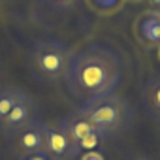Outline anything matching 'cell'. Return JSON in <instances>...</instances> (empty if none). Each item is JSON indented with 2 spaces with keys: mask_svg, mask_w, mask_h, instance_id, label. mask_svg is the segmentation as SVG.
<instances>
[{
  "mask_svg": "<svg viewBox=\"0 0 160 160\" xmlns=\"http://www.w3.org/2000/svg\"><path fill=\"white\" fill-rule=\"evenodd\" d=\"M122 58L108 43H89L73 51L66 73V85L79 100H91L115 92L122 81Z\"/></svg>",
  "mask_w": 160,
  "mask_h": 160,
  "instance_id": "cell-1",
  "label": "cell"
},
{
  "mask_svg": "<svg viewBox=\"0 0 160 160\" xmlns=\"http://www.w3.org/2000/svg\"><path fill=\"white\" fill-rule=\"evenodd\" d=\"M77 113L91 121L92 126L108 139L115 134L124 132L132 122V108L128 100L117 92H109L83 102V106L77 108Z\"/></svg>",
  "mask_w": 160,
  "mask_h": 160,
  "instance_id": "cell-2",
  "label": "cell"
},
{
  "mask_svg": "<svg viewBox=\"0 0 160 160\" xmlns=\"http://www.w3.org/2000/svg\"><path fill=\"white\" fill-rule=\"evenodd\" d=\"M73 51L58 40H42L28 53V68L43 85H58L66 81V73Z\"/></svg>",
  "mask_w": 160,
  "mask_h": 160,
  "instance_id": "cell-3",
  "label": "cell"
},
{
  "mask_svg": "<svg viewBox=\"0 0 160 160\" xmlns=\"http://www.w3.org/2000/svg\"><path fill=\"white\" fill-rule=\"evenodd\" d=\"M60 121H62L64 128L68 130V134L72 136V139L75 141L79 154L85 152V151H98V147L104 141H108V138L102 132H98L91 121H87L81 113H77V109Z\"/></svg>",
  "mask_w": 160,
  "mask_h": 160,
  "instance_id": "cell-4",
  "label": "cell"
},
{
  "mask_svg": "<svg viewBox=\"0 0 160 160\" xmlns=\"http://www.w3.org/2000/svg\"><path fill=\"white\" fill-rule=\"evenodd\" d=\"M45 128V152L53 160H75L79 156V149L62 121H43Z\"/></svg>",
  "mask_w": 160,
  "mask_h": 160,
  "instance_id": "cell-5",
  "label": "cell"
},
{
  "mask_svg": "<svg viewBox=\"0 0 160 160\" xmlns=\"http://www.w3.org/2000/svg\"><path fill=\"white\" fill-rule=\"evenodd\" d=\"M40 119V108L36 104V100L25 92V96L13 106V109L4 117V121L0 122V130L6 134H15L21 128H25L27 124L34 122Z\"/></svg>",
  "mask_w": 160,
  "mask_h": 160,
  "instance_id": "cell-6",
  "label": "cell"
},
{
  "mask_svg": "<svg viewBox=\"0 0 160 160\" xmlns=\"http://www.w3.org/2000/svg\"><path fill=\"white\" fill-rule=\"evenodd\" d=\"M132 32L139 45L156 49L160 45V12L149 8L138 13L132 23Z\"/></svg>",
  "mask_w": 160,
  "mask_h": 160,
  "instance_id": "cell-7",
  "label": "cell"
},
{
  "mask_svg": "<svg viewBox=\"0 0 160 160\" xmlns=\"http://www.w3.org/2000/svg\"><path fill=\"white\" fill-rule=\"evenodd\" d=\"M15 147H17V151H19L21 156L45 151V128H43V121L38 119V121L27 124L25 128H21L19 132H15Z\"/></svg>",
  "mask_w": 160,
  "mask_h": 160,
  "instance_id": "cell-8",
  "label": "cell"
},
{
  "mask_svg": "<svg viewBox=\"0 0 160 160\" xmlns=\"http://www.w3.org/2000/svg\"><path fill=\"white\" fill-rule=\"evenodd\" d=\"M141 102L149 117L160 121V73L152 75L141 91Z\"/></svg>",
  "mask_w": 160,
  "mask_h": 160,
  "instance_id": "cell-9",
  "label": "cell"
},
{
  "mask_svg": "<svg viewBox=\"0 0 160 160\" xmlns=\"http://www.w3.org/2000/svg\"><path fill=\"white\" fill-rule=\"evenodd\" d=\"M25 96V91L13 85H0V122L13 109V106Z\"/></svg>",
  "mask_w": 160,
  "mask_h": 160,
  "instance_id": "cell-10",
  "label": "cell"
},
{
  "mask_svg": "<svg viewBox=\"0 0 160 160\" xmlns=\"http://www.w3.org/2000/svg\"><path fill=\"white\" fill-rule=\"evenodd\" d=\"M87 4V8L100 15V17H111V15H117L122 8H124V0H83Z\"/></svg>",
  "mask_w": 160,
  "mask_h": 160,
  "instance_id": "cell-11",
  "label": "cell"
},
{
  "mask_svg": "<svg viewBox=\"0 0 160 160\" xmlns=\"http://www.w3.org/2000/svg\"><path fill=\"white\" fill-rule=\"evenodd\" d=\"M83 0H40V4H43L49 10L55 12H66V10H73L81 4Z\"/></svg>",
  "mask_w": 160,
  "mask_h": 160,
  "instance_id": "cell-12",
  "label": "cell"
},
{
  "mask_svg": "<svg viewBox=\"0 0 160 160\" xmlns=\"http://www.w3.org/2000/svg\"><path fill=\"white\" fill-rule=\"evenodd\" d=\"M79 160H106V156L100 152V151H85L77 156Z\"/></svg>",
  "mask_w": 160,
  "mask_h": 160,
  "instance_id": "cell-13",
  "label": "cell"
},
{
  "mask_svg": "<svg viewBox=\"0 0 160 160\" xmlns=\"http://www.w3.org/2000/svg\"><path fill=\"white\" fill-rule=\"evenodd\" d=\"M21 160H53L45 151H40V152H32V154H25L21 156Z\"/></svg>",
  "mask_w": 160,
  "mask_h": 160,
  "instance_id": "cell-14",
  "label": "cell"
},
{
  "mask_svg": "<svg viewBox=\"0 0 160 160\" xmlns=\"http://www.w3.org/2000/svg\"><path fill=\"white\" fill-rule=\"evenodd\" d=\"M126 160H154V158L152 156H147V154H132Z\"/></svg>",
  "mask_w": 160,
  "mask_h": 160,
  "instance_id": "cell-15",
  "label": "cell"
},
{
  "mask_svg": "<svg viewBox=\"0 0 160 160\" xmlns=\"http://www.w3.org/2000/svg\"><path fill=\"white\" fill-rule=\"evenodd\" d=\"M147 2H149V8H151V10L160 12V0H147Z\"/></svg>",
  "mask_w": 160,
  "mask_h": 160,
  "instance_id": "cell-16",
  "label": "cell"
},
{
  "mask_svg": "<svg viewBox=\"0 0 160 160\" xmlns=\"http://www.w3.org/2000/svg\"><path fill=\"white\" fill-rule=\"evenodd\" d=\"M124 2H128V4H139V2H145V0H124Z\"/></svg>",
  "mask_w": 160,
  "mask_h": 160,
  "instance_id": "cell-17",
  "label": "cell"
},
{
  "mask_svg": "<svg viewBox=\"0 0 160 160\" xmlns=\"http://www.w3.org/2000/svg\"><path fill=\"white\" fill-rule=\"evenodd\" d=\"M156 53H158V60H160V45L156 47Z\"/></svg>",
  "mask_w": 160,
  "mask_h": 160,
  "instance_id": "cell-18",
  "label": "cell"
}]
</instances>
